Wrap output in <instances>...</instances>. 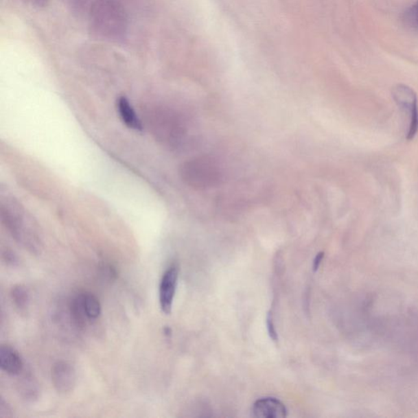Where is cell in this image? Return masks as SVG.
<instances>
[{
    "mask_svg": "<svg viewBox=\"0 0 418 418\" xmlns=\"http://www.w3.org/2000/svg\"><path fill=\"white\" fill-rule=\"evenodd\" d=\"M0 212L4 227L17 243L33 254H40L42 240L34 220L20 202L12 196L1 197Z\"/></svg>",
    "mask_w": 418,
    "mask_h": 418,
    "instance_id": "obj_1",
    "label": "cell"
},
{
    "mask_svg": "<svg viewBox=\"0 0 418 418\" xmlns=\"http://www.w3.org/2000/svg\"><path fill=\"white\" fill-rule=\"evenodd\" d=\"M154 135L166 145L176 146L185 135V129L180 119L174 112L157 110L150 121Z\"/></svg>",
    "mask_w": 418,
    "mask_h": 418,
    "instance_id": "obj_2",
    "label": "cell"
},
{
    "mask_svg": "<svg viewBox=\"0 0 418 418\" xmlns=\"http://www.w3.org/2000/svg\"><path fill=\"white\" fill-rule=\"evenodd\" d=\"M181 175L187 184L202 188L213 186L220 179L219 171L210 159L198 158L184 163Z\"/></svg>",
    "mask_w": 418,
    "mask_h": 418,
    "instance_id": "obj_3",
    "label": "cell"
},
{
    "mask_svg": "<svg viewBox=\"0 0 418 418\" xmlns=\"http://www.w3.org/2000/svg\"><path fill=\"white\" fill-rule=\"evenodd\" d=\"M392 96L399 107L408 112L409 128L407 139H415L418 131V100L417 94L411 88L404 84H398L392 90Z\"/></svg>",
    "mask_w": 418,
    "mask_h": 418,
    "instance_id": "obj_4",
    "label": "cell"
},
{
    "mask_svg": "<svg viewBox=\"0 0 418 418\" xmlns=\"http://www.w3.org/2000/svg\"><path fill=\"white\" fill-rule=\"evenodd\" d=\"M51 382L59 394L71 393L76 384V373L74 367L66 361L57 362L51 368Z\"/></svg>",
    "mask_w": 418,
    "mask_h": 418,
    "instance_id": "obj_5",
    "label": "cell"
},
{
    "mask_svg": "<svg viewBox=\"0 0 418 418\" xmlns=\"http://www.w3.org/2000/svg\"><path fill=\"white\" fill-rule=\"evenodd\" d=\"M178 279V267L172 265L163 275L159 284V304L162 312L166 314L172 312Z\"/></svg>",
    "mask_w": 418,
    "mask_h": 418,
    "instance_id": "obj_6",
    "label": "cell"
},
{
    "mask_svg": "<svg viewBox=\"0 0 418 418\" xmlns=\"http://www.w3.org/2000/svg\"><path fill=\"white\" fill-rule=\"evenodd\" d=\"M252 412L253 417L258 418H284L288 415L284 404L273 397L257 400L253 404Z\"/></svg>",
    "mask_w": 418,
    "mask_h": 418,
    "instance_id": "obj_7",
    "label": "cell"
},
{
    "mask_svg": "<svg viewBox=\"0 0 418 418\" xmlns=\"http://www.w3.org/2000/svg\"><path fill=\"white\" fill-rule=\"evenodd\" d=\"M0 367L3 372L16 376L23 372L24 364L19 351L8 345L0 347Z\"/></svg>",
    "mask_w": 418,
    "mask_h": 418,
    "instance_id": "obj_8",
    "label": "cell"
},
{
    "mask_svg": "<svg viewBox=\"0 0 418 418\" xmlns=\"http://www.w3.org/2000/svg\"><path fill=\"white\" fill-rule=\"evenodd\" d=\"M117 108L120 118L128 128L135 129L136 131H141L143 129L141 120L137 117L135 109L132 108L127 97H120L118 99Z\"/></svg>",
    "mask_w": 418,
    "mask_h": 418,
    "instance_id": "obj_9",
    "label": "cell"
},
{
    "mask_svg": "<svg viewBox=\"0 0 418 418\" xmlns=\"http://www.w3.org/2000/svg\"><path fill=\"white\" fill-rule=\"evenodd\" d=\"M81 301L85 316L87 317L88 321H96L102 314L100 301L91 292H83V294H81Z\"/></svg>",
    "mask_w": 418,
    "mask_h": 418,
    "instance_id": "obj_10",
    "label": "cell"
},
{
    "mask_svg": "<svg viewBox=\"0 0 418 418\" xmlns=\"http://www.w3.org/2000/svg\"><path fill=\"white\" fill-rule=\"evenodd\" d=\"M20 393L27 402H34L40 395L38 383L31 375L23 378L20 382Z\"/></svg>",
    "mask_w": 418,
    "mask_h": 418,
    "instance_id": "obj_11",
    "label": "cell"
},
{
    "mask_svg": "<svg viewBox=\"0 0 418 418\" xmlns=\"http://www.w3.org/2000/svg\"><path fill=\"white\" fill-rule=\"evenodd\" d=\"M11 297L12 303L20 312H25L30 303V294L27 287L23 284H16L12 288Z\"/></svg>",
    "mask_w": 418,
    "mask_h": 418,
    "instance_id": "obj_12",
    "label": "cell"
},
{
    "mask_svg": "<svg viewBox=\"0 0 418 418\" xmlns=\"http://www.w3.org/2000/svg\"><path fill=\"white\" fill-rule=\"evenodd\" d=\"M403 21L408 27L418 32V0L405 10Z\"/></svg>",
    "mask_w": 418,
    "mask_h": 418,
    "instance_id": "obj_13",
    "label": "cell"
},
{
    "mask_svg": "<svg viewBox=\"0 0 418 418\" xmlns=\"http://www.w3.org/2000/svg\"><path fill=\"white\" fill-rule=\"evenodd\" d=\"M3 259L8 266L12 267L17 266L19 264V257L11 250H5L3 253Z\"/></svg>",
    "mask_w": 418,
    "mask_h": 418,
    "instance_id": "obj_14",
    "label": "cell"
},
{
    "mask_svg": "<svg viewBox=\"0 0 418 418\" xmlns=\"http://www.w3.org/2000/svg\"><path fill=\"white\" fill-rule=\"evenodd\" d=\"M266 325H267V329H268V333H269L270 338L272 339L273 341L275 342H278L277 332V329H275V324H274V321H273V316L270 312H269L268 314H267Z\"/></svg>",
    "mask_w": 418,
    "mask_h": 418,
    "instance_id": "obj_15",
    "label": "cell"
},
{
    "mask_svg": "<svg viewBox=\"0 0 418 418\" xmlns=\"http://www.w3.org/2000/svg\"><path fill=\"white\" fill-rule=\"evenodd\" d=\"M12 409L3 398L0 399V417L10 418L14 416Z\"/></svg>",
    "mask_w": 418,
    "mask_h": 418,
    "instance_id": "obj_16",
    "label": "cell"
},
{
    "mask_svg": "<svg viewBox=\"0 0 418 418\" xmlns=\"http://www.w3.org/2000/svg\"><path fill=\"white\" fill-rule=\"evenodd\" d=\"M324 257H325V253L321 252V253H318L317 254L316 258H314V260L313 262V270L314 271V272H316V271L318 270V268H320V266L321 264L323 258H324Z\"/></svg>",
    "mask_w": 418,
    "mask_h": 418,
    "instance_id": "obj_17",
    "label": "cell"
},
{
    "mask_svg": "<svg viewBox=\"0 0 418 418\" xmlns=\"http://www.w3.org/2000/svg\"><path fill=\"white\" fill-rule=\"evenodd\" d=\"M163 333H165V335L167 336V337H170L171 334H172L170 327H165V329H163Z\"/></svg>",
    "mask_w": 418,
    "mask_h": 418,
    "instance_id": "obj_18",
    "label": "cell"
}]
</instances>
